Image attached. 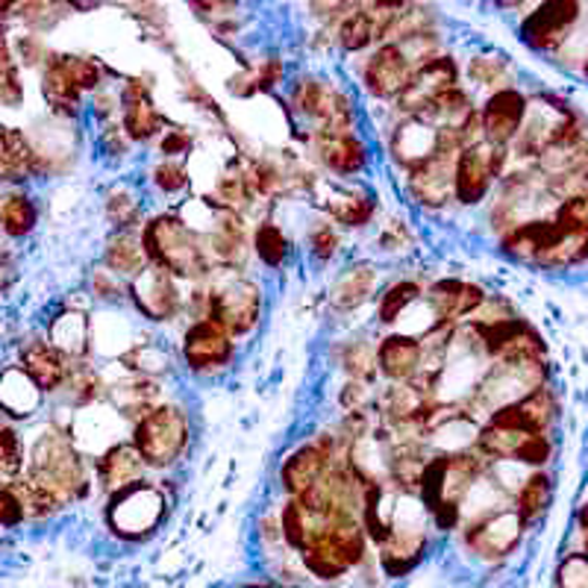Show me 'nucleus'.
<instances>
[{"mask_svg": "<svg viewBox=\"0 0 588 588\" xmlns=\"http://www.w3.org/2000/svg\"><path fill=\"white\" fill-rule=\"evenodd\" d=\"M142 247H145L147 265H157L174 277L176 283H204L216 268L206 256L200 235L180 218V212H159L142 221Z\"/></svg>", "mask_w": 588, "mask_h": 588, "instance_id": "1", "label": "nucleus"}, {"mask_svg": "<svg viewBox=\"0 0 588 588\" xmlns=\"http://www.w3.org/2000/svg\"><path fill=\"white\" fill-rule=\"evenodd\" d=\"M209 289V321L218 323L230 339L256 330L262 318V289L242 271H221L216 268L206 277Z\"/></svg>", "mask_w": 588, "mask_h": 588, "instance_id": "2", "label": "nucleus"}, {"mask_svg": "<svg viewBox=\"0 0 588 588\" xmlns=\"http://www.w3.org/2000/svg\"><path fill=\"white\" fill-rule=\"evenodd\" d=\"M192 439L188 415L180 403H159L133 424V448L147 468L168 470L183 460Z\"/></svg>", "mask_w": 588, "mask_h": 588, "instance_id": "3", "label": "nucleus"}, {"mask_svg": "<svg viewBox=\"0 0 588 588\" xmlns=\"http://www.w3.org/2000/svg\"><path fill=\"white\" fill-rule=\"evenodd\" d=\"M289 109L313 121V133H356V103L321 74H301L289 88Z\"/></svg>", "mask_w": 588, "mask_h": 588, "instance_id": "4", "label": "nucleus"}, {"mask_svg": "<svg viewBox=\"0 0 588 588\" xmlns=\"http://www.w3.org/2000/svg\"><path fill=\"white\" fill-rule=\"evenodd\" d=\"M168 500L154 482H133L127 489L109 494L107 503V524L121 539L136 541L150 536L166 518Z\"/></svg>", "mask_w": 588, "mask_h": 588, "instance_id": "5", "label": "nucleus"}, {"mask_svg": "<svg viewBox=\"0 0 588 588\" xmlns=\"http://www.w3.org/2000/svg\"><path fill=\"white\" fill-rule=\"evenodd\" d=\"M33 482L41 486V489H48L59 503L86 494V465L79 460V453L71 448L69 439L50 432V436H45L36 444V453H33Z\"/></svg>", "mask_w": 588, "mask_h": 588, "instance_id": "6", "label": "nucleus"}, {"mask_svg": "<svg viewBox=\"0 0 588 588\" xmlns=\"http://www.w3.org/2000/svg\"><path fill=\"white\" fill-rule=\"evenodd\" d=\"M506 159H510V150L489 142L460 150L453 162V200L460 206H477L486 200L494 180L503 176Z\"/></svg>", "mask_w": 588, "mask_h": 588, "instance_id": "7", "label": "nucleus"}, {"mask_svg": "<svg viewBox=\"0 0 588 588\" xmlns=\"http://www.w3.org/2000/svg\"><path fill=\"white\" fill-rule=\"evenodd\" d=\"M127 301L142 318L154 323L174 321L176 315L183 313L180 283L157 265H147L142 274L127 280Z\"/></svg>", "mask_w": 588, "mask_h": 588, "instance_id": "8", "label": "nucleus"}, {"mask_svg": "<svg viewBox=\"0 0 588 588\" xmlns=\"http://www.w3.org/2000/svg\"><path fill=\"white\" fill-rule=\"evenodd\" d=\"M335 460H342L339 453V436L321 432L318 439L306 441L297 451H292L283 460L280 468V482L289 498H301L306 491L313 489L315 482L321 480L323 474L330 470Z\"/></svg>", "mask_w": 588, "mask_h": 588, "instance_id": "9", "label": "nucleus"}, {"mask_svg": "<svg viewBox=\"0 0 588 588\" xmlns=\"http://www.w3.org/2000/svg\"><path fill=\"white\" fill-rule=\"evenodd\" d=\"M183 363L197 377H212L226 371L235 359V339L212 321H192L183 333Z\"/></svg>", "mask_w": 588, "mask_h": 588, "instance_id": "10", "label": "nucleus"}, {"mask_svg": "<svg viewBox=\"0 0 588 588\" xmlns=\"http://www.w3.org/2000/svg\"><path fill=\"white\" fill-rule=\"evenodd\" d=\"M453 86H460V62L451 53H439V57L427 59L412 71L409 86L403 88L401 98L394 100V107L403 118H418L436 95Z\"/></svg>", "mask_w": 588, "mask_h": 588, "instance_id": "11", "label": "nucleus"}, {"mask_svg": "<svg viewBox=\"0 0 588 588\" xmlns=\"http://www.w3.org/2000/svg\"><path fill=\"white\" fill-rule=\"evenodd\" d=\"M412 71H415V65L403 53L401 45L385 41V45H377L371 57L365 59L359 79L373 100H397L403 88L409 86Z\"/></svg>", "mask_w": 588, "mask_h": 588, "instance_id": "12", "label": "nucleus"}, {"mask_svg": "<svg viewBox=\"0 0 588 588\" xmlns=\"http://www.w3.org/2000/svg\"><path fill=\"white\" fill-rule=\"evenodd\" d=\"M524 524L515 512L494 510L480 515L477 520H470L465 527V548L470 553H477L480 559H506L512 550L518 548Z\"/></svg>", "mask_w": 588, "mask_h": 588, "instance_id": "13", "label": "nucleus"}, {"mask_svg": "<svg viewBox=\"0 0 588 588\" xmlns=\"http://www.w3.org/2000/svg\"><path fill=\"white\" fill-rule=\"evenodd\" d=\"M315 159L321 162L335 180H353L371 166V147L356 133H309Z\"/></svg>", "mask_w": 588, "mask_h": 588, "instance_id": "14", "label": "nucleus"}, {"mask_svg": "<svg viewBox=\"0 0 588 588\" xmlns=\"http://www.w3.org/2000/svg\"><path fill=\"white\" fill-rule=\"evenodd\" d=\"M313 188H318V204L323 206V212L333 224H342L347 230L371 224L377 200L368 188L347 186L342 180H321V176H315Z\"/></svg>", "mask_w": 588, "mask_h": 588, "instance_id": "15", "label": "nucleus"}, {"mask_svg": "<svg viewBox=\"0 0 588 588\" xmlns=\"http://www.w3.org/2000/svg\"><path fill=\"white\" fill-rule=\"evenodd\" d=\"M118 98H121V130L127 133L130 145H147L162 133L166 121L145 79L130 77L118 91Z\"/></svg>", "mask_w": 588, "mask_h": 588, "instance_id": "16", "label": "nucleus"}, {"mask_svg": "<svg viewBox=\"0 0 588 588\" xmlns=\"http://www.w3.org/2000/svg\"><path fill=\"white\" fill-rule=\"evenodd\" d=\"M482 142L489 145L506 147L512 138H518L524 121H527V98L520 95L518 88H498L480 109Z\"/></svg>", "mask_w": 588, "mask_h": 588, "instance_id": "17", "label": "nucleus"}, {"mask_svg": "<svg viewBox=\"0 0 588 588\" xmlns=\"http://www.w3.org/2000/svg\"><path fill=\"white\" fill-rule=\"evenodd\" d=\"M453 162L456 154H432L421 166L406 171V192L421 209H444L453 200Z\"/></svg>", "mask_w": 588, "mask_h": 588, "instance_id": "18", "label": "nucleus"}, {"mask_svg": "<svg viewBox=\"0 0 588 588\" xmlns=\"http://www.w3.org/2000/svg\"><path fill=\"white\" fill-rule=\"evenodd\" d=\"M579 3L559 0V3H541L539 10L524 19L520 24V39L527 41L532 50H556L562 41L568 39V33L579 21Z\"/></svg>", "mask_w": 588, "mask_h": 588, "instance_id": "19", "label": "nucleus"}, {"mask_svg": "<svg viewBox=\"0 0 588 588\" xmlns=\"http://www.w3.org/2000/svg\"><path fill=\"white\" fill-rule=\"evenodd\" d=\"M486 297L489 294L480 285L465 280H439L424 292V301L432 309V323H451V327L477 313Z\"/></svg>", "mask_w": 588, "mask_h": 588, "instance_id": "20", "label": "nucleus"}, {"mask_svg": "<svg viewBox=\"0 0 588 588\" xmlns=\"http://www.w3.org/2000/svg\"><path fill=\"white\" fill-rule=\"evenodd\" d=\"M562 226L553 218H536V221H520L518 226H512L510 233L500 235V250L518 259V262L536 265L541 254H548L550 247L562 238Z\"/></svg>", "mask_w": 588, "mask_h": 588, "instance_id": "21", "label": "nucleus"}, {"mask_svg": "<svg viewBox=\"0 0 588 588\" xmlns=\"http://www.w3.org/2000/svg\"><path fill=\"white\" fill-rule=\"evenodd\" d=\"M424 344L418 335L389 333L377 344V371L389 382H409L421 371Z\"/></svg>", "mask_w": 588, "mask_h": 588, "instance_id": "22", "label": "nucleus"}, {"mask_svg": "<svg viewBox=\"0 0 588 588\" xmlns=\"http://www.w3.org/2000/svg\"><path fill=\"white\" fill-rule=\"evenodd\" d=\"M389 154L403 171L421 166L424 159L439 154V130L424 124L418 118H403L401 124L392 130L389 138Z\"/></svg>", "mask_w": 588, "mask_h": 588, "instance_id": "23", "label": "nucleus"}, {"mask_svg": "<svg viewBox=\"0 0 588 588\" xmlns=\"http://www.w3.org/2000/svg\"><path fill=\"white\" fill-rule=\"evenodd\" d=\"M95 468H98V480L103 491L115 494V491L127 489L133 482L145 480L147 465L142 462L136 448H133V441H115V444H109L107 451L100 453Z\"/></svg>", "mask_w": 588, "mask_h": 588, "instance_id": "24", "label": "nucleus"}, {"mask_svg": "<svg viewBox=\"0 0 588 588\" xmlns=\"http://www.w3.org/2000/svg\"><path fill=\"white\" fill-rule=\"evenodd\" d=\"M377 283H380V271L371 262H353L335 277L330 301L339 313H353L377 297Z\"/></svg>", "mask_w": 588, "mask_h": 588, "instance_id": "25", "label": "nucleus"}, {"mask_svg": "<svg viewBox=\"0 0 588 588\" xmlns=\"http://www.w3.org/2000/svg\"><path fill=\"white\" fill-rule=\"evenodd\" d=\"M107 397L124 421L136 424L145 412L159 406V382L150 377H127L107 389Z\"/></svg>", "mask_w": 588, "mask_h": 588, "instance_id": "26", "label": "nucleus"}, {"mask_svg": "<svg viewBox=\"0 0 588 588\" xmlns=\"http://www.w3.org/2000/svg\"><path fill=\"white\" fill-rule=\"evenodd\" d=\"M103 268H109L112 274L133 280L147 268L145 247H142V235L138 230H112L103 247Z\"/></svg>", "mask_w": 588, "mask_h": 588, "instance_id": "27", "label": "nucleus"}, {"mask_svg": "<svg viewBox=\"0 0 588 588\" xmlns=\"http://www.w3.org/2000/svg\"><path fill=\"white\" fill-rule=\"evenodd\" d=\"M24 373L36 382L39 392H57L69 373V359L53 344L39 342L24 353Z\"/></svg>", "mask_w": 588, "mask_h": 588, "instance_id": "28", "label": "nucleus"}, {"mask_svg": "<svg viewBox=\"0 0 588 588\" xmlns=\"http://www.w3.org/2000/svg\"><path fill=\"white\" fill-rule=\"evenodd\" d=\"M418 301H424L421 283H415V280H394L392 285H385L377 294V321L382 327H394V323L401 321V315L412 304H418Z\"/></svg>", "mask_w": 588, "mask_h": 588, "instance_id": "29", "label": "nucleus"}, {"mask_svg": "<svg viewBox=\"0 0 588 588\" xmlns=\"http://www.w3.org/2000/svg\"><path fill=\"white\" fill-rule=\"evenodd\" d=\"M0 162L10 180H24L33 171H39V154L29 147L21 130H0Z\"/></svg>", "mask_w": 588, "mask_h": 588, "instance_id": "30", "label": "nucleus"}, {"mask_svg": "<svg viewBox=\"0 0 588 588\" xmlns=\"http://www.w3.org/2000/svg\"><path fill=\"white\" fill-rule=\"evenodd\" d=\"M250 250L265 268H283L289 254H292V242L283 233V226L274 221H259L250 235Z\"/></svg>", "mask_w": 588, "mask_h": 588, "instance_id": "31", "label": "nucleus"}, {"mask_svg": "<svg viewBox=\"0 0 588 588\" xmlns=\"http://www.w3.org/2000/svg\"><path fill=\"white\" fill-rule=\"evenodd\" d=\"M103 212L112 230H136L142 226V195L118 183L103 195Z\"/></svg>", "mask_w": 588, "mask_h": 588, "instance_id": "32", "label": "nucleus"}, {"mask_svg": "<svg viewBox=\"0 0 588 588\" xmlns=\"http://www.w3.org/2000/svg\"><path fill=\"white\" fill-rule=\"evenodd\" d=\"M550 498H553V482H550L548 474H529L524 486L518 491V500H515V515L520 518V524L527 527L532 520H539L550 506Z\"/></svg>", "mask_w": 588, "mask_h": 588, "instance_id": "33", "label": "nucleus"}, {"mask_svg": "<svg viewBox=\"0 0 588 588\" xmlns=\"http://www.w3.org/2000/svg\"><path fill=\"white\" fill-rule=\"evenodd\" d=\"M335 45L344 50V53H363L371 45H377V33H373V24L368 19L365 7H353L335 27Z\"/></svg>", "mask_w": 588, "mask_h": 588, "instance_id": "34", "label": "nucleus"}, {"mask_svg": "<svg viewBox=\"0 0 588 588\" xmlns=\"http://www.w3.org/2000/svg\"><path fill=\"white\" fill-rule=\"evenodd\" d=\"M121 365H124L127 371L136 373V377H150V380H157V377L171 371V356L162 351V344L138 342L121 356Z\"/></svg>", "mask_w": 588, "mask_h": 588, "instance_id": "35", "label": "nucleus"}, {"mask_svg": "<svg viewBox=\"0 0 588 588\" xmlns=\"http://www.w3.org/2000/svg\"><path fill=\"white\" fill-rule=\"evenodd\" d=\"M515 406H518V415L527 432H544L550 421L556 418V401H553L548 385H539V389H532L524 397H518Z\"/></svg>", "mask_w": 588, "mask_h": 588, "instance_id": "36", "label": "nucleus"}, {"mask_svg": "<svg viewBox=\"0 0 588 588\" xmlns=\"http://www.w3.org/2000/svg\"><path fill=\"white\" fill-rule=\"evenodd\" d=\"M53 347H57L65 359L86 356V351H88L86 315H77V313L59 315L57 327H53Z\"/></svg>", "mask_w": 588, "mask_h": 588, "instance_id": "37", "label": "nucleus"}, {"mask_svg": "<svg viewBox=\"0 0 588 588\" xmlns=\"http://www.w3.org/2000/svg\"><path fill=\"white\" fill-rule=\"evenodd\" d=\"M588 256V226L583 230H565L556 245L550 247L548 254L536 259L539 268H565V265H577Z\"/></svg>", "mask_w": 588, "mask_h": 588, "instance_id": "38", "label": "nucleus"}, {"mask_svg": "<svg viewBox=\"0 0 588 588\" xmlns=\"http://www.w3.org/2000/svg\"><path fill=\"white\" fill-rule=\"evenodd\" d=\"M339 365L351 380L371 382L377 373V351L365 339H347L339 356Z\"/></svg>", "mask_w": 588, "mask_h": 588, "instance_id": "39", "label": "nucleus"}, {"mask_svg": "<svg viewBox=\"0 0 588 588\" xmlns=\"http://www.w3.org/2000/svg\"><path fill=\"white\" fill-rule=\"evenodd\" d=\"M59 65L69 74L79 95H95L103 88V69L91 57H74V53H57Z\"/></svg>", "mask_w": 588, "mask_h": 588, "instance_id": "40", "label": "nucleus"}, {"mask_svg": "<svg viewBox=\"0 0 588 588\" xmlns=\"http://www.w3.org/2000/svg\"><path fill=\"white\" fill-rule=\"evenodd\" d=\"M0 226L10 235L21 238L36 226V206L27 195H10L0 204Z\"/></svg>", "mask_w": 588, "mask_h": 588, "instance_id": "41", "label": "nucleus"}, {"mask_svg": "<svg viewBox=\"0 0 588 588\" xmlns=\"http://www.w3.org/2000/svg\"><path fill=\"white\" fill-rule=\"evenodd\" d=\"M150 183H154V188L162 192V195L174 197L186 195L192 176H188V168L183 166L180 159H159L157 166L150 168Z\"/></svg>", "mask_w": 588, "mask_h": 588, "instance_id": "42", "label": "nucleus"}, {"mask_svg": "<svg viewBox=\"0 0 588 588\" xmlns=\"http://www.w3.org/2000/svg\"><path fill=\"white\" fill-rule=\"evenodd\" d=\"M339 230L330 218H315L309 233H306V247L315 256V262H330L339 254Z\"/></svg>", "mask_w": 588, "mask_h": 588, "instance_id": "43", "label": "nucleus"}, {"mask_svg": "<svg viewBox=\"0 0 588 588\" xmlns=\"http://www.w3.org/2000/svg\"><path fill=\"white\" fill-rule=\"evenodd\" d=\"M468 77L477 86H500L506 79V59L503 57H474L468 62Z\"/></svg>", "mask_w": 588, "mask_h": 588, "instance_id": "44", "label": "nucleus"}, {"mask_svg": "<svg viewBox=\"0 0 588 588\" xmlns=\"http://www.w3.org/2000/svg\"><path fill=\"white\" fill-rule=\"evenodd\" d=\"M550 453H553V448H550L548 436H544V432H529L527 439L518 444V451H515L512 460L532 465V468H541V465L550 460Z\"/></svg>", "mask_w": 588, "mask_h": 588, "instance_id": "45", "label": "nucleus"}, {"mask_svg": "<svg viewBox=\"0 0 588 588\" xmlns=\"http://www.w3.org/2000/svg\"><path fill=\"white\" fill-rule=\"evenodd\" d=\"M91 285H95V294H98L100 301H107V304H121V301L127 297V280L112 274L103 265H100L95 277H91Z\"/></svg>", "mask_w": 588, "mask_h": 588, "instance_id": "46", "label": "nucleus"}, {"mask_svg": "<svg viewBox=\"0 0 588 588\" xmlns=\"http://www.w3.org/2000/svg\"><path fill=\"white\" fill-rule=\"evenodd\" d=\"M192 145H195V138H192L188 130L171 127V130H162L157 147H159V157L162 159H180V157H186L188 150H192Z\"/></svg>", "mask_w": 588, "mask_h": 588, "instance_id": "47", "label": "nucleus"}, {"mask_svg": "<svg viewBox=\"0 0 588 588\" xmlns=\"http://www.w3.org/2000/svg\"><path fill=\"white\" fill-rule=\"evenodd\" d=\"M339 403H342L344 415H351V412H365V406L371 403V389H368V382L351 380L347 385H342Z\"/></svg>", "mask_w": 588, "mask_h": 588, "instance_id": "48", "label": "nucleus"}, {"mask_svg": "<svg viewBox=\"0 0 588 588\" xmlns=\"http://www.w3.org/2000/svg\"><path fill=\"white\" fill-rule=\"evenodd\" d=\"M0 468L10 470V474L21 468V439L19 432L10 430V427L0 430Z\"/></svg>", "mask_w": 588, "mask_h": 588, "instance_id": "49", "label": "nucleus"}, {"mask_svg": "<svg viewBox=\"0 0 588 588\" xmlns=\"http://www.w3.org/2000/svg\"><path fill=\"white\" fill-rule=\"evenodd\" d=\"M283 74H285L283 59L280 57L262 59V62H259V69L254 71L256 88H265V91H268V88H277L280 83H283Z\"/></svg>", "mask_w": 588, "mask_h": 588, "instance_id": "50", "label": "nucleus"}, {"mask_svg": "<svg viewBox=\"0 0 588 588\" xmlns=\"http://www.w3.org/2000/svg\"><path fill=\"white\" fill-rule=\"evenodd\" d=\"M24 503L15 494V489H0V527H15L24 520Z\"/></svg>", "mask_w": 588, "mask_h": 588, "instance_id": "51", "label": "nucleus"}, {"mask_svg": "<svg viewBox=\"0 0 588 588\" xmlns=\"http://www.w3.org/2000/svg\"><path fill=\"white\" fill-rule=\"evenodd\" d=\"M103 147L109 150V157H124L130 150V138L127 133L121 130V124H103Z\"/></svg>", "mask_w": 588, "mask_h": 588, "instance_id": "52", "label": "nucleus"}, {"mask_svg": "<svg viewBox=\"0 0 588 588\" xmlns=\"http://www.w3.org/2000/svg\"><path fill=\"white\" fill-rule=\"evenodd\" d=\"M579 527H583V536H588V503L579 512Z\"/></svg>", "mask_w": 588, "mask_h": 588, "instance_id": "53", "label": "nucleus"}, {"mask_svg": "<svg viewBox=\"0 0 588 588\" xmlns=\"http://www.w3.org/2000/svg\"><path fill=\"white\" fill-rule=\"evenodd\" d=\"M242 588H271V586H262V583H250V586H242Z\"/></svg>", "mask_w": 588, "mask_h": 588, "instance_id": "54", "label": "nucleus"}, {"mask_svg": "<svg viewBox=\"0 0 588 588\" xmlns=\"http://www.w3.org/2000/svg\"><path fill=\"white\" fill-rule=\"evenodd\" d=\"M586 77H588V59H586Z\"/></svg>", "mask_w": 588, "mask_h": 588, "instance_id": "55", "label": "nucleus"}]
</instances>
